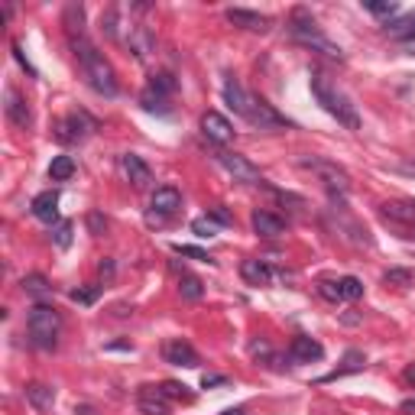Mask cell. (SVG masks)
Returning a JSON list of instances; mask_svg holds the SVG:
<instances>
[{
	"mask_svg": "<svg viewBox=\"0 0 415 415\" xmlns=\"http://www.w3.org/2000/svg\"><path fill=\"white\" fill-rule=\"evenodd\" d=\"M72 49H75V59L81 65V72H85L88 85L98 94H104V98H114L117 94V75H114L110 62L94 49V43H88V36H78V39H72Z\"/></svg>",
	"mask_w": 415,
	"mask_h": 415,
	"instance_id": "6da1fadb",
	"label": "cell"
},
{
	"mask_svg": "<svg viewBox=\"0 0 415 415\" xmlns=\"http://www.w3.org/2000/svg\"><path fill=\"white\" fill-rule=\"evenodd\" d=\"M308 85H312L315 101L322 104V107L328 110V114L338 120V124H344L348 130H360V114H357V107L348 101V94H341L338 88H334L328 78L322 75V72H312Z\"/></svg>",
	"mask_w": 415,
	"mask_h": 415,
	"instance_id": "7a4b0ae2",
	"label": "cell"
},
{
	"mask_svg": "<svg viewBox=\"0 0 415 415\" xmlns=\"http://www.w3.org/2000/svg\"><path fill=\"white\" fill-rule=\"evenodd\" d=\"M289 33H292V39H298L302 46H308V49L315 52H324L328 59H344V52H341V46H334L328 39V36L322 33V26L315 23V17L308 13L305 7L292 10V20H289Z\"/></svg>",
	"mask_w": 415,
	"mask_h": 415,
	"instance_id": "3957f363",
	"label": "cell"
},
{
	"mask_svg": "<svg viewBox=\"0 0 415 415\" xmlns=\"http://www.w3.org/2000/svg\"><path fill=\"white\" fill-rule=\"evenodd\" d=\"M26 328H29V341H33V348L39 350H52L59 344V328H62V318L59 312L46 302L29 308V318H26Z\"/></svg>",
	"mask_w": 415,
	"mask_h": 415,
	"instance_id": "277c9868",
	"label": "cell"
},
{
	"mask_svg": "<svg viewBox=\"0 0 415 415\" xmlns=\"http://www.w3.org/2000/svg\"><path fill=\"white\" fill-rule=\"evenodd\" d=\"M302 169L315 172V176L324 182V188L331 192V198L338 202V198H344L350 192V176L344 169H341L338 162H331V159H318V156H305L302 159Z\"/></svg>",
	"mask_w": 415,
	"mask_h": 415,
	"instance_id": "5b68a950",
	"label": "cell"
},
{
	"mask_svg": "<svg viewBox=\"0 0 415 415\" xmlns=\"http://www.w3.org/2000/svg\"><path fill=\"white\" fill-rule=\"evenodd\" d=\"M244 120L250 124V127H256V130H282V127H292V124H289V120L282 117L279 110L272 107L266 98H253V94H250V104H246Z\"/></svg>",
	"mask_w": 415,
	"mask_h": 415,
	"instance_id": "8992f818",
	"label": "cell"
},
{
	"mask_svg": "<svg viewBox=\"0 0 415 415\" xmlns=\"http://www.w3.org/2000/svg\"><path fill=\"white\" fill-rule=\"evenodd\" d=\"M150 224H162L166 218H172V214L182 208V192H178L176 185H162V188H156L153 192V198H150Z\"/></svg>",
	"mask_w": 415,
	"mask_h": 415,
	"instance_id": "52a82bcc",
	"label": "cell"
},
{
	"mask_svg": "<svg viewBox=\"0 0 415 415\" xmlns=\"http://www.w3.org/2000/svg\"><path fill=\"white\" fill-rule=\"evenodd\" d=\"M94 130H98V124H94V117H88L85 110H72L65 120H62L59 127V140L62 143H78V140H85V136H91Z\"/></svg>",
	"mask_w": 415,
	"mask_h": 415,
	"instance_id": "ba28073f",
	"label": "cell"
},
{
	"mask_svg": "<svg viewBox=\"0 0 415 415\" xmlns=\"http://www.w3.org/2000/svg\"><path fill=\"white\" fill-rule=\"evenodd\" d=\"M218 162L230 172V176L237 178V182H246V185H260V182H263V178H260V169H256V166L246 159V156L224 153V150H220V153H218Z\"/></svg>",
	"mask_w": 415,
	"mask_h": 415,
	"instance_id": "9c48e42d",
	"label": "cell"
},
{
	"mask_svg": "<svg viewBox=\"0 0 415 415\" xmlns=\"http://www.w3.org/2000/svg\"><path fill=\"white\" fill-rule=\"evenodd\" d=\"M136 406L143 415H169L172 399L162 393V386H140L136 390Z\"/></svg>",
	"mask_w": 415,
	"mask_h": 415,
	"instance_id": "30bf717a",
	"label": "cell"
},
{
	"mask_svg": "<svg viewBox=\"0 0 415 415\" xmlns=\"http://www.w3.org/2000/svg\"><path fill=\"white\" fill-rule=\"evenodd\" d=\"M202 133L211 140V143L224 146L234 140V127H230V120L224 117V114H218V110H208L202 117Z\"/></svg>",
	"mask_w": 415,
	"mask_h": 415,
	"instance_id": "8fae6325",
	"label": "cell"
},
{
	"mask_svg": "<svg viewBox=\"0 0 415 415\" xmlns=\"http://www.w3.org/2000/svg\"><path fill=\"white\" fill-rule=\"evenodd\" d=\"M162 357H166V364H172V367H198V364H202L198 350L192 348L188 341H182V338L166 341V348H162Z\"/></svg>",
	"mask_w": 415,
	"mask_h": 415,
	"instance_id": "7c38bea8",
	"label": "cell"
},
{
	"mask_svg": "<svg viewBox=\"0 0 415 415\" xmlns=\"http://www.w3.org/2000/svg\"><path fill=\"white\" fill-rule=\"evenodd\" d=\"M289 357L296 364H312V360H322L324 357V348L315 338H308V334H296L292 344H289Z\"/></svg>",
	"mask_w": 415,
	"mask_h": 415,
	"instance_id": "4fadbf2b",
	"label": "cell"
},
{
	"mask_svg": "<svg viewBox=\"0 0 415 415\" xmlns=\"http://www.w3.org/2000/svg\"><path fill=\"white\" fill-rule=\"evenodd\" d=\"M224 17H228L234 26H240V29H250V33H266V29H270V17H263V13H256V10L230 7Z\"/></svg>",
	"mask_w": 415,
	"mask_h": 415,
	"instance_id": "5bb4252c",
	"label": "cell"
},
{
	"mask_svg": "<svg viewBox=\"0 0 415 415\" xmlns=\"http://www.w3.org/2000/svg\"><path fill=\"white\" fill-rule=\"evenodd\" d=\"M250 224H253V230L260 234V237H266V240L282 237V234H286V220L276 218L272 211H260V208L250 214Z\"/></svg>",
	"mask_w": 415,
	"mask_h": 415,
	"instance_id": "9a60e30c",
	"label": "cell"
},
{
	"mask_svg": "<svg viewBox=\"0 0 415 415\" xmlns=\"http://www.w3.org/2000/svg\"><path fill=\"white\" fill-rule=\"evenodd\" d=\"M120 166H124V176L133 182V188H150V182H153V172H150V166H146V162L140 159L136 153L120 156Z\"/></svg>",
	"mask_w": 415,
	"mask_h": 415,
	"instance_id": "2e32d148",
	"label": "cell"
},
{
	"mask_svg": "<svg viewBox=\"0 0 415 415\" xmlns=\"http://www.w3.org/2000/svg\"><path fill=\"white\" fill-rule=\"evenodd\" d=\"M240 276H244L246 286H270L272 279V270L266 266L263 260H256V256H250V260L240 263Z\"/></svg>",
	"mask_w": 415,
	"mask_h": 415,
	"instance_id": "e0dca14e",
	"label": "cell"
},
{
	"mask_svg": "<svg viewBox=\"0 0 415 415\" xmlns=\"http://www.w3.org/2000/svg\"><path fill=\"white\" fill-rule=\"evenodd\" d=\"M26 399H29V406H33L36 412H52V406H55V390L46 386V383H29V386H26Z\"/></svg>",
	"mask_w": 415,
	"mask_h": 415,
	"instance_id": "ac0fdd59",
	"label": "cell"
},
{
	"mask_svg": "<svg viewBox=\"0 0 415 415\" xmlns=\"http://www.w3.org/2000/svg\"><path fill=\"white\" fill-rule=\"evenodd\" d=\"M33 214L43 224H52V220L59 218V192H43V195L33 198Z\"/></svg>",
	"mask_w": 415,
	"mask_h": 415,
	"instance_id": "d6986e66",
	"label": "cell"
},
{
	"mask_svg": "<svg viewBox=\"0 0 415 415\" xmlns=\"http://www.w3.org/2000/svg\"><path fill=\"white\" fill-rule=\"evenodd\" d=\"M386 36H390V39H396V43H402V46L415 43V13H409V17H399V20H393V23H386Z\"/></svg>",
	"mask_w": 415,
	"mask_h": 415,
	"instance_id": "ffe728a7",
	"label": "cell"
},
{
	"mask_svg": "<svg viewBox=\"0 0 415 415\" xmlns=\"http://www.w3.org/2000/svg\"><path fill=\"white\" fill-rule=\"evenodd\" d=\"M224 101H228V107L234 110V114H240V117H244L246 104H250V94L240 88L237 78H228V81H224Z\"/></svg>",
	"mask_w": 415,
	"mask_h": 415,
	"instance_id": "44dd1931",
	"label": "cell"
},
{
	"mask_svg": "<svg viewBox=\"0 0 415 415\" xmlns=\"http://www.w3.org/2000/svg\"><path fill=\"white\" fill-rule=\"evenodd\" d=\"M7 117L17 124V127H29V107H26V101L20 98L13 88H7Z\"/></svg>",
	"mask_w": 415,
	"mask_h": 415,
	"instance_id": "7402d4cb",
	"label": "cell"
},
{
	"mask_svg": "<svg viewBox=\"0 0 415 415\" xmlns=\"http://www.w3.org/2000/svg\"><path fill=\"white\" fill-rule=\"evenodd\" d=\"M364 367H367V357L360 354V350H348V354H344V367H338L334 373L322 376L318 383H331V380H338V376H348V373H360Z\"/></svg>",
	"mask_w": 415,
	"mask_h": 415,
	"instance_id": "603a6c76",
	"label": "cell"
},
{
	"mask_svg": "<svg viewBox=\"0 0 415 415\" xmlns=\"http://www.w3.org/2000/svg\"><path fill=\"white\" fill-rule=\"evenodd\" d=\"M153 46H156V39L146 26H133V29H130V49L136 52V59H146V55L153 52Z\"/></svg>",
	"mask_w": 415,
	"mask_h": 415,
	"instance_id": "cb8c5ba5",
	"label": "cell"
},
{
	"mask_svg": "<svg viewBox=\"0 0 415 415\" xmlns=\"http://www.w3.org/2000/svg\"><path fill=\"white\" fill-rule=\"evenodd\" d=\"M23 292L26 296H33V298H46V296H52V286H49V279H46L43 272H29V276H23Z\"/></svg>",
	"mask_w": 415,
	"mask_h": 415,
	"instance_id": "d4e9b609",
	"label": "cell"
},
{
	"mask_svg": "<svg viewBox=\"0 0 415 415\" xmlns=\"http://www.w3.org/2000/svg\"><path fill=\"white\" fill-rule=\"evenodd\" d=\"M65 26L72 39L85 36V10H81V4H68L65 7Z\"/></svg>",
	"mask_w": 415,
	"mask_h": 415,
	"instance_id": "484cf974",
	"label": "cell"
},
{
	"mask_svg": "<svg viewBox=\"0 0 415 415\" xmlns=\"http://www.w3.org/2000/svg\"><path fill=\"white\" fill-rule=\"evenodd\" d=\"M72 172H75L72 156H55V159H52V166H49L52 182H65V178H72Z\"/></svg>",
	"mask_w": 415,
	"mask_h": 415,
	"instance_id": "4316f807",
	"label": "cell"
},
{
	"mask_svg": "<svg viewBox=\"0 0 415 415\" xmlns=\"http://www.w3.org/2000/svg\"><path fill=\"white\" fill-rule=\"evenodd\" d=\"M338 286H341V302H354V298L364 296V282L357 276H344V279H338Z\"/></svg>",
	"mask_w": 415,
	"mask_h": 415,
	"instance_id": "83f0119b",
	"label": "cell"
},
{
	"mask_svg": "<svg viewBox=\"0 0 415 415\" xmlns=\"http://www.w3.org/2000/svg\"><path fill=\"white\" fill-rule=\"evenodd\" d=\"M178 292H182V298H188V302H198V298L204 296V286L195 276H182V279H178Z\"/></svg>",
	"mask_w": 415,
	"mask_h": 415,
	"instance_id": "f1b7e54d",
	"label": "cell"
},
{
	"mask_svg": "<svg viewBox=\"0 0 415 415\" xmlns=\"http://www.w3.org/2000/svg\"><path fill=\"white\" fill-rule=\"evenodd\" d=\"M98 296H101V286H78L72 289V302H78V305H94L98 302Z\"/></svg>",
	"mask_w": 415,
	"mask_h": 415,
	"instance_id": "f546056e",
	"label": "cell"
},
{
	"mask_svg": "<svg viewBox=\"0 0 415 415\" xmlns=\"http://www.w3.org/2000/svg\"><path fill=\"white\" fill-rule=\"evenodd\" d=\"M150 91H156L159 98H169V94L176 91V78H172L169 72H159V75H153V81H150Z\"/></svg>",
	"mask_w": 415,
	"mask_h": 415,
	"instance_id": "4dcf8cb0",
	"label": "cell"
},
{
	"mask_svg": "<svg viewBox=\"0 0 415 415\" xmlns=\"http://www.w3.org/2000/svg\"><path fill=\"white\" fill-rule=\"evenodd\" d=\"M218 228H220V224L211 218V214H204V218L192 220V230H195L198 237H214V234H218Z\"/></svg>",
	"mask_w": 415,
	"mask_h": 415,
	"instance_id": "1f68e13d",
	"label": "cell"
},
{
	"mask_svg": "<svg viewBox=\"0 0 415 415\" xmlns=\"http://www.w3.org/2000/svg\"><path fill=\"white\" fill-rule=\"evenodd\" d=\"M383 282H386V286H412L415 272L412 270H390L386 276H383Z\"/></svg>",
	"mask_w": 415,
	"mask_h": 415,
	"instance_id": "d6a6232c",
	"label": "cell"
},
{
	"mask_svg": "<svg viewBox=\"0 0 415 415\" xmlns=\"http://www.w3.org/2000/svg\"><path fill=\"white\" fill-rule=\"evenodd\" d=\"M162 386V393L169 399H185V402H192V393H188V386L185 383H176V380H166V383H159Z\"/></svg>",
	"mask_w": 415,
	"mask_h": 415,
	"instance_id": "836d02e7",
	"label": "cell"
},
{
	"mask_svg": "<svg viewBox=\"0 0 415 415\" xmlns=\"http://www.w3.org/2000/svg\"><path fill=\"white\" fill-rule=\"evenodd\" d=\"M52 240H55V246H62V250H65V246L72 244V220H59V224H55V230H52Z\"/></svg>",
	"mask_w": 415,
	"mask_h": 415,
	"instance_id": "e575fe53",
	"label": "cell"
},
{
	"mask_svg": "<svg viewBox=\"0 0 415 415\" xmlns=\"http://www.w3.org/2000/svg\"><path fill=\"white\" fill-rule=\"evenodd\" d=\"M318 292H322L328 302H341V286H338V282L322 279V282H318Z\"/></svg>",
	"mask_w": 415,
	"mask_h": 415,
	"instance_id": "d590c367",
	"label": "cell"
},
{
	"mask_svg": "<svg viewBox=\"0 0 415 415\" xmlns=\"http://www.w3.org/2000/svg\"><path fill=\"white\" fill-rule=\"evenodd\" d=\"M172 250H176L178 256H192V260H202V263H208V260H211V256L204 253V250H198V246H185V244H176V246H172Z\"/></svg>",
	"mask_w": 415,
	"mask_h": 415,
	"instance_id": "8d00e7d4",
	"label": "cell"
},
{
	"mask_svg": "<svg viewBox=\"0 0 415 415\" xmlns=\"http://www.w3.org/2000/svg\"><path fill=\"white\" fill-rule=\"evenodd\" d=\"M364 7L370 10L373 17H393V13H396V10H399L396 4H373V0H367Z\"/></svg>",
	"mask_w": 415,
	"mask_h": 415,
	"instance_id": "74e56055",
	"label": "cell"
},
{
	"mask_svg": "<svg viewBox=\"0 0 415 415\" xmlns=\"http://www.w3.org/2000/svg\"><path fill=\"white\" fill-rule=\"evenodd\" d=\"M250 354H253V360H272L270 344H263V341H253V344H250Z\"/></svg>",
	"mask_w": 415,
	"mask_h": 415,
	"instance_id": "f35d334b",
	"label": "cell"
},
{
	"mask_svg": "<svg viewBox=\"0 0 415 415\" xmlns=\"http://www.w3.org/2000/svg\"><path fill=\"white\" fill-rule=\"evenodd\" d=\"M211 218L218 220L220 228H228V224H234V218H230V211L224 208V204H214V208H211Z\"/></svg>",
	"mask_w": 415,
	"mask_h": 415,
	"instance_id": "ab89813d",
	"label": "cell"
},
{
	"mask_svg": "<svg viewBox=\"0 0 415 415\" xmlns=\"http://www.w3.org/2000/svg\"><path fill=\"white\" fill-rule=\"evenodd\" d=\"M88 228H91V234H104V228H107V220H104L98 211H91V214H88Z\"/></svg>",
	"mask_w": 415,
	"mask_h": 415,
	"instance_id": "60d3db41",
	"label": "cell"
},
{
	"mask_svg": "<svg viewBox=\"0 0 415 415\" xmlns=\"http://www.w3.org/2000/svg\"><path fill=\"white\" fill-rule=\"evenodd\" d=\"M224 383H228V376H220V373H204V376H202L204 390H211V386H224Z\"/></svg>",
	"mask_w": 415,
	"mask_h": 415,
	"instance_id": "b9f144b4",
	"label": "cell"
},
{
	"mask_svg": "<svg viewBox=\"0 0 415 415\" xmlns=\"http://www.w3.org/2000/svg\"><path fill=\"white\" fill-rule=\"evenodd\" d=\"M13 55H17V62H20V65H23V68H26V72H29V75H33V78H36V68H33V65H29V59H26V55H23V49H20V46H17V43H13Z\"/></svg>",
	"mask_w": 415,
	"mask_h": 415,
	"instance_id": "7bdbcfd3",
	"label": "cell"
},
{
	"mask_svg": "<svg viewBox=\"0 0 415 415\" xmlns=\"http://www.w3.org/2000/svg\"><path fill=\"white\" fill-rule=\"evenodd\" d=\"M399 412H402V415H415V396L402 399V406H399Z\"/></svg>",
	"mask_w": 415,
	"mask_h": 415,
	"instance_id": "ee69618b",
	"label": "cell"
},
{
	"mask_svg": "<svg viewBox=\"0 0 415 415\" xmlns=\"http://www.w3.org/2000/svg\"><path fill=\"white\" fill-rule=\"evenodd\" d=\"M101 276H104V279L114 276V263H110V260H101Z\"/></svg>",
	"mask_w": 415,
	"mask_h": 415,
	"instance_id": "f6af8a7d",
	"label": "cell"
},
{
	"mask_svg": "<svg viewBox=\"0 0 415 415\" xmlns=\"http://www.w3.org/2000/svg\"><path fill=\"white\" fill-rule=\"evenodd\" d=\"M402 376H406V383H409V386H415V364H409Z\"/></svg>",
	"mask_w": 415,
	"mask_h": 415,
	"instance_id": "bcb514c9",
	"label": "cell"
},
{
	"mask_svg": "<svg viewBox=\"0 0 415 415\" xmlns=\"http://www.w3.org/2000/svg\"><path fill=\"white\" fill-rule=\"evenodd\" d=\"M220 415H246V409L244 406H234V409H224Z\"/></svg>",
	"mask_w": 415,
	"mask_h": 415,
	"instance_id": "7dc6e473",
	"label": "cell"
},
{
	"mask_svg": "<svg viewBox=\"0 0 415 415\" xmlns=\"http://www.w3.org/2000/svg\"><path fill=\"white\" fill-rule=\"evenodd\" d=\"M399 172H406V176H415V162H402V166H399Z\"/></svg>",
	"mask_w": 415,
	"mask_h": 415,
	"instance_id": "c3c4849f",
	"label": "cell"
},
{
	"mask_svg": "<svg viewBox=\"0 0 415 415\" xmlns=\"http://www.w3.org/2000/svg\"><path fill=\"white\" fill-rule=\"evenodd\" d=\"M75 415H94L91 406H75Z\"/></svg>",
	"mask_w": 415,
	"mask_h": 415,
	"instance_id": "681fc988",
	"label": "cell"
}]
</instances>
